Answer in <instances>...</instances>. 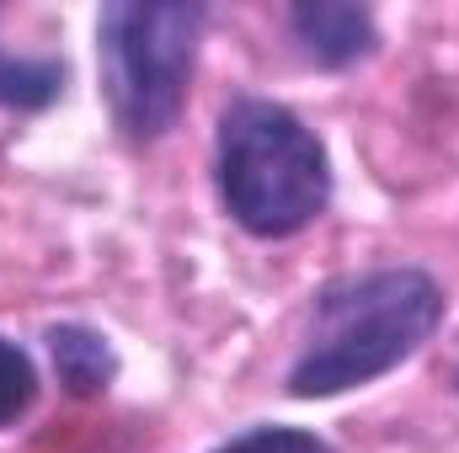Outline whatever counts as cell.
<instances>
[{"label": "cell", "mask_w": 459, "mask_h": 453, "mask_svg": "<svg viewBox=\"0 0 459 453\" xmlns=\"http://www.w3.org/2000/svg\"><path fill=\"white\" fill-rule=\"evenodd\" d=\"M321 133L273 97H230L214 128V192L251 240H289L332 203Z\"/></svg>", "instance_id": "2"}, {"label": "cell", "mask_w": 459, "mask_h": 453, "mask_svg": "<svg viewBox=\"0 0 459 453\" xmlns=\"http://www.w3.org/2000/svg\"><path fill=\"white\" fill-rule=\"evenodd\" d=\"M38 400V368L11 337H0V432L16 427Z\"/></svg>", "instance_id": "7"}, {"label": "cell", "mask_w": 459, "mask_h": 453, "mask_svg": "<svg viewBox=\"0 0 459 453\" xmlns=\"http://www.w3.org/2000/svg\"><path fill=\"white\" fill-rule=\"evenodd\" d=\"M43 346H48V363H54V379L65 384V395L75 400H97L108 395L117 379V352L113 341L81 321H59L43 331Z\"/></svg>", "instance_id": "5"}, {"label": "cell", "mask_w": 459, "mask_h": 453, "mask_svg": "<svg viewBox=\"0 0 459 453\" xmlns=\"http://www.w3.org/2000/svg\"><path fill=\"white\" fill-rule=\"evenodd\" d=\"M209 453H337L321 432H305V427H283V422H262V427H246L235 432L230 443Z\"/></svg>", "instance_id": "8"}, {"label": "cell", "mask_w": 459, "mask_h": 453, "mask_svg": "<svg viewBox=\"0 0 459 453\" xmlns=\"http://www.w3.org/2000/svg\"><path fill=\"white\" fill-rule=\"evenodd\" d=\"M65 81H70L65 59H16V54H0V107L43 113V107H54L65 97Z\"/></svg>", "instance_id": "6"}, {"label": "cell", "mask_w": 459, "mask_h": 453, "mask_svg": "<svg viewBox=\"0 0 459 453\" xmlns=\"http://www.w3.org/2000/svg\"><path fill=\"white\" fill-rule=\"evenodd\" d=\"M289 32H294L299 54L316 70H352V64L374 59V48H379L374 11L352 5V0H299V5H289Z\"/></svg>", "instance_id": "4"}, {"label": "cell", "mask_w": 459, "mask_h": 453, "mask_svg": "<svg viewBox=\"0 0 459 453\" xmlns=\"http://www.w3.org/2000/svg\"><path fill=\"white\" fill-rule=\"evenodd\" d=\"M449 315L444 283L422 267H368L310 294L305 346L289 363L294 400H337L395 373L438 337Z\"/></svg>", "instance_id": "1"}, {"label": "cell", "mask_w": 459, "mask_h": 453, "mask_svg": "<svg viewBox=\"0 0 459 453\" xmlns=\"http://www.w3.org/2000/svg\"><path fill=\"white\" fill-rule=\"evenodd\" d=\"M204 27L198 0H108L97 11L102 91L128 144H160L182 123Z\"/></svg>", "instance_id": "3"}]
</instances>
